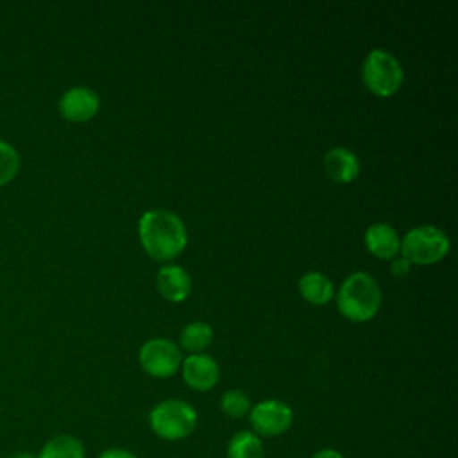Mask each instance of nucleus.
Wrapping results in <instances>:
<instances>
[{
    "mask_svg": "<svg viewBox=\"0 0 458 458\" xmlns=\"http://www.w3.org/2000/svg\"><path fill=\"white\" fill-rule=\"evenodd\" d=\"M138 234L143 249L156 261L177 258L188 243L182 220L168 209L145 211L138 224Z\"/></svg>",
    "mask_w": 458,
    "mask_h": 458,
    "instance_id": "f257e3e1",
    "label": "nucleus"
},
{
    "mask_svg": "<svg viewBox=\"0 0 458 458\" xmlns=\"http://www.w3.org/2000/svg\"><path fill=\"white\" fill-rule=\"evenodd\" d=\"M336 306L347 320L367 322L374 318L381 308V288L372 276L354 272L342 283Z\"/></svg>",
    "mask_w": 458,
    "mask_h": 458,
    "instance_id": "f03ea898",
    "label": "nucleus"
},
{
    "mask_svg": "<svg viewBox=\"0 0 458 458\" xmlns=\"http://www.w3.org/2000/svg\"><path fill=\"white\" fill-rule=\"evenodd\" d=\"M148 424L159 438L177 442L193 433L197 426V411L182 399H166L150 410Z\"/></svg>",
    "mask_w": 458,
    "mask_h": 458,
    "instance_id": "7ed1b4c3",
    "label": "nucleus"
},
{
    "mask_svg": "<svg viewBox=\"0 0 458 458\" xmlns=\"http://www.w3.org/2000/svg\"><path fill=\"white\" fill-rule=\"evenodd\" d=\"M361 75L367 89L376 97H392L399 91L404 73L397 57L383 48H374L367 54Z\"/></svg>",
    "mask_w": 458,
    "mask_h": 458,
    "instance_id": "20e7f679",
    "label": "nucleus"
},
{
    "mask_svg": "<svg viewBox=\"0 0 458 458\" xmlns=\"http://www.w3.org/2000/svg\"><path fill=\"white\" fill-rule=\"evenodd\" d=\"M449 245V238L442 229L435 225H419L404 234L401 252L410 263L431 265L447 256Z\"/></svg>",
    "mask_w": 458,
    "mask_h": 458,
    "instance_id": "39448f33",
    "label": "nucleus"
},
{
    "mask_svg": "<svg viewBox=\"0 0 458 458\" xmlns=\"http://www.w3.org/2000/svg\"><path fill=\"white\" fill-rule=\"evenodd\" d=\"M138 358L141 369L152 377H170L182 363L179 347L166 338H152L145 342Z\"/></svg>",
    "mask_w": 458,
    "mask_h": 458,
    "instance_id": "423d86ee",
    "label": "nucleus"
},
{
    "mask_svg": "<svg viewBox=\"0 0 458 458\" xmlns=\"http://www.w3.org/2000/svg\"><path fill=\"white\" fill-rule=\"evenodd\" d=\"M249 420L252 433L261 437H279L286 433L293 422L292 408L277 399H265L250 408Z\"/></svg>",
    "mask_w": 458,
    "mask_h": 458,
    "instance_id": "0eeeda50",
    "label": "nucleus"
},
{
    "mask_svg": "<svg viewBox=\"0 0 458 458\" xmlns=\"http://www.w3.org/2000/svg\"><path fill=\"white\" fill-rule=\"evenodd\" d=\"M57 107H59V114L64 120L81 123V122L91 120L98 113L100 98L93 89L84 86H75L63 93Z\"/></svg>",
    "mask_w": 458,
    "mask_h": 458,
    "instance_id": "6e6552de",
    "label": "nucleus"
},
{
    "mask_svg": "<svg viewBox=\"0 0 458 458\" xmlns=\"http://www.w3.org/2000/svg\"><path fill=\"white\" fill-rule=\"evenodd\" d=\"M181 370H182L184 383L190 388L199 390V392L211 390L216 385L218 376H220L218 363L204 352L190 354L186 360H182Z\"/></svg>",
    "mask_w": 458,
    "mask_h": 458,
    "instance_id": "1a4fd4ad",
    "label": "nucleus"
},
{
    "mask_svg": "<svg viewBox=\"0 0 458 458\" xmlns=\"http://www.w3.org/2000/svg\"><path fill=\"white\" fill-rule=\"evenodd\" d=\"M365 247L379 259H394L401 250V238L392 225L377 222L367 227Z\"/></svg>",
    "mask_w": 458,
    "mask_h": 458,
    "instance_id": "9d476101",
    "label": "nucleus"
},
{
    "mask_svg": "<svg viewBox=\"0 0 458 458\" xmlns=\"http://www.w3.org/2000/svg\"><path fill=\"white\" fill-rule=\"evenodd\" d=\"M324 170L333 181L347 184L360 175V159L352 150L335 147L324 154Z\"/></svg>",
    "mask_w": 458,
    "mask_h": 458,
    "instance_id": "9b49d317",
    "label": "nucleus"
},
{
    "mask_svg": "<svg viewBox=\"0 0 458 458\" xmlns=\"http://www.w3.org/2000/svg\"><path fill=\"white\" fill-rule=\"evenodd\" d=\"M157 290L172 302H182L191 292V279L179 265H165L157 272Z\"/></svg>",
    "mask_w": 458,
    "mask_h": 458,
    "instance_id": "f8f14e48",
    "label": "nucleus"
},
{
    "mask_svg": "<svg viewBox=\"0 0 458 458\" xmlns=\"http://www.w3.org/2000/svg\"><path fill=\"white\" fill-rule=\"evenodd\" d=\"M299 292L310 304L322 306L333 297V283L320 272H306L299 279Z\"/></svg>",
    "mask_w": 458,
    "mask_h": 458,
    "instance_id": "ddd939ff",
    "label": "nucleus"
},
{
    "mask_svg": "<svg viewBox=\"0 0 458 458\" xmlns=\"http://www.w3.org/2000/svg\"><path fill=\"white\" fill-rule=\"evenodd\" d=\"M36 458H86V451L77 437L63 433L47 440Z\"/></svg>",
    "mask_w": 458,
    "mask_h": 458,
    "instance_id": "4468645a",
    "label": "nucleus"
},
{
    "mask_svg": "<svg viewBox=\"0 0 458 458\" xmlns=\"http://www.w3.org/2000/svg\"><path fill=\"white\" fill-rule=\"evenodd\" d=\"M225 456L227 458H263V442L252 431H238L227 442Z\"/></svg>",
    "mask_w": 458,
    "mask_h": 458,
    "instance_id": "2eb2a0df",
    "label": "nucleus"
},
{
    "mask_svg": "<svg viewBox=\"0 0 458 458\" xmlns=\"http://www.w3.org/2000/svg\"><path fill=\"white\" fill-rule=\"evenodd\" d=\"M179 342L191 354H199L204 349H208L209 344L213 342V329L209 324L200 322V320L190 322L182 327Z\"/></svg>",
    "mask_w": 458,
    "mask_h": 458,
    "instance_id": "dca6fc26",
    "label": "nucleus"
},
{
    "mask_svg": "<svg viewBox=\"0 0 458 458\" xmlns=\"http://www.w3.org/2000/svg\"><path fill=\"white\" fill-rule=\"evenodd\" d=\"M250 399L242 390H227L220 397V410L231 419H242L250 411Z\"/></svg>",
    "mask_w": 458,
    "mask_h": 458,
    "instance_id": "f3484780",
    "label": "nucleus"
},
{
    "mask_svg": "<svg viewBox=\"0 0 458 458\" xmlns=\"http://www.w3.org/2000/svg\"><path fill=\"white\" fill-rule=\"evenodd\" d=\"M20 170V154L5 140H0V186L9 184Z\"/></svg>",
    "mask_w": 458,
    "mask_h": 458,
    "instance_id": "a211bd4d",
    "label": "nucleus"
},
{
    "mask_svg": "<svg viewBox=\"0 0 458 458\" xmlns=\"http://www.w3.org/2000/svg\"><path fill=\"white\" fill-rule=\"evenodd\" d=\"M410 261L406 259V258H394L392 259V267H390V270H392V274L395 276V277H404L408 272H410Z\"/></svg>",
    "mask_w": 458,
    "mask_h": 458,
    "instance_id": "6ab92c4d",
    "label": "nucleus"
},
{
    "mask_svg": "<svg viewBox=\"0 0 458 458\" xmlns=\"http://www.w3.org/2000/svg\"><path fill=\"white\" fill-rule=\"evenodd\" d=\"M98 458H136V454H132L131 451L122 449V447H109V449L102 451L98 454Z\"/></svg>",
    "mask_w": 458,
    "mask_h": 458,
    "instance_id": "aec40b11",
    "label": "nucleus"
},
{
    "mask_svg": "<svg viewBox=\"0 0 458 458\" xmlns=\"http://www.w3.org/2000/svg\"><path fill=\"white\" fill-rule=\"evenodd\" d=\"M311 458H344V454L336 449H331V447H326V449H320L317 451Z\"/></svg>",
    "mask_w": 458,
    "mask_h": 458,
    "instance_id": "412c9836",
    "label": "nucleus"
},
{
    "mask_svg": "<svg viewBox=\"0 0 458 458\" xmlns=\"http://www.w3.org/2000/svg\"><path fill=\"white\" fill-rule=\"evenodd\" d=\"M9 458H36V454H32L30 451H16Z\"/></svg>",
    "mask_w": 458,
    "mask_h": 458,
    "instance_id": "4be33fe9",
    "label": "nucleus"
}]
</instances>
